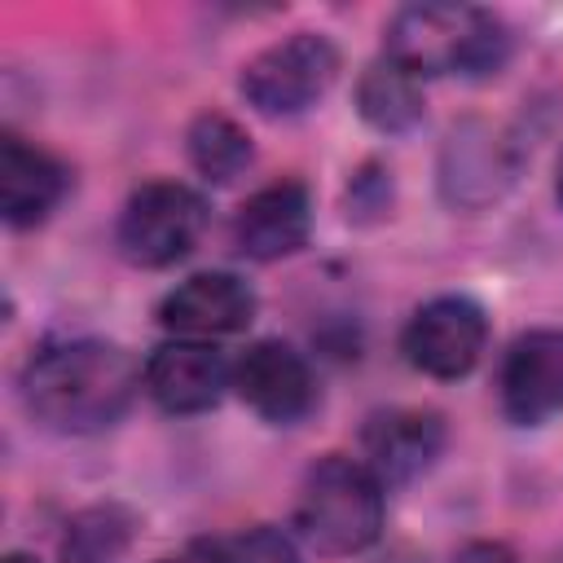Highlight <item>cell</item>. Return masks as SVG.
Here are the masks:
<instances>
[{
	"label": "cell",
	"mask_w": 563,
	"mask_h": 563,
	"mask_svg": "<svg viewBox=\"0 0 563 563\" xmlns=\"http://www.w3.org/2000/svg\"><path fill=\"white\" fill-rule=\"evenodd\" d=\"M145 383L128 347L106 339H66L35 352L22 369V400L35 422L62 435H88L119 422Z\"/></svg>",
	"instance_id": "1"
},
{
	"label": "cell",
	"mask_w": 563,
	"mask_h": 563,
	"mask_svg": "<svg viewBox=\"0 0 563 563\" xmlns=\"http://www.w3.org/2000/svg\"><path fill=\"white\" fill-rule=\"evenodd\" d=\"M510 53L501 18L475 4H409L387 26V57L427 75H493Z\"/></svg>",
	"instance_id": "2"
},
{
	"label": "cell",
	"mask_w": 563,
	"mask_h": 563,
	"mask_svg": "<svg viewBox=\"0 0 563 563\" xmlns=\"http://www.w3.org/2000/svg\"><path fill=\"white\" fill-rule=\"evenodd\" d=\"M295 528L321 554H361L383 532V479L343 453L312 462L295 501Z\"/></svg>",
	"instance_id": "3"
},
{
	"label": "cell",
	"mask_w": 563,
	"mask_h": 563,
	"mask_svg": "<svg viewBox=\"0 0 563 563\" xmlns=\"http://www.w3.org/2000/svg\"><path fill=\"white\" fill-rule=\"evenodd\" d=\"M523 150L493 119H462L440 145V198L453 211H484L519 180Z\"/></svg>",
	"instance_id": "4"
},
{
	"label": "cell",
	"mask_w": 563,
	"mask_h": 563,
	"mask_svg": "<svg viewBox=\"0 0 563 563\" xmlns=\"http://www.w3.org/2000/svg\"><path fill=\"white\" fill-rule=\"evenodd\" d=\"M339 75V53L325 35L299 31L290 40L268 44L264 53H255L242 66V97L268 114V119H286V114H303L317 97H325V88Z\"/></svg>",
	"instance_id": "5"
},
{
	"label": "cell",
	"mask_w": 563,
	"mask_h": 563,
	"mask_svg": "<svg viewBox=\"0 0 563 563\" xmlns=\"http://www.w3.org/2000/svg\"><path fill=\"white\" fill-rule=\"evenodd\" d=\"M207 224L202 198L180 180H150L132 189L119 216V251L136 268H167L185 260Z\"/></svg>",
	"instance_id": "6"
},
{
	"label": "cell",
	"mask_w": 563,
	"mask_h": 563,
	"mask_svg": "<svg viewBox=\"0 0 563 563\" xmlns=\"http://www.w3.org/2000/svg\"><path fill=\"white\" fill-rule=\"evenodd\" d=\"M488 343V317L475 299L466 295H440V299H427L405 334H400V347H405V361L431 378H462L475 369L479 352Z\"/></svg>",
	"instance_id": "7"
},
{
	"label": "cell",
	"mask_w": 563,
	"mask_h": 563,
	"mask_svg": "<svg viewBox=\"0 0 563 563\" xmlns=\"http://www.w3.org/2000/svg\"><path fill=\"white\" fill-rule=\"evenodd\" d=\"M233 391L268 422H299L312 400H317V383H312V369L308 361L282 343V339H264V343H251L238 365H233Z\"/></svg>",
	"instance_id": "8"
},
{
	"label": "cell",
	"mask_w": 563,
	"mask_h": 563,
	"mask_svg": "<svg viewBox=\"0 0 563 563\" xmlns=\"http://www.w3.org/2000/svg\"><path fill=\"white\" fill-rule=\"evenodd\" d=\"M501 409L519 427L563 413V330H528L501 361Z\"/></svg>",
	"instance_id": "9"
},
{
	"label": "cell",
	"mask_w": 563,
	"mask_h": 563,
	"mask_svg": "<svg viewBox=\"0 0 563 563\" xmlns=\"http://www.w3.org/2000/svg\"><path fill=\"white\" fill-rule=\"evenodd\" d=\"M229 383H233V369L224 365V356L198 339L163 343L145 361V391L167 413H202L220 405Z\"/></svg>",
	"instance_id": "10"
},
{
	"label": "cell",
	"mask_w": 563,
	"mask_h": 563,
	"mask_svg": "<svg viewBox=\"0 0 563 563\" xmlns=\"http://www.w3.org/2000/svg\"><path fill=\"white\" fill-rule=\"evenodd\" d=\"M255 317V290L233 273H194L163 303L158 321L185 339H220L246 330Z\"/></svg>",
	"instance_id": "11"
},
{
	"label": "cell",
	"mask_w": 563,
	"mask_h": 563,
	"mask_svg": "<svg viewBox=\"0 0 563 563\" xmlns=\"http://www.w3.org/2000/svg\"><path fill=\"white\" fill-rule=\"evenodd\" d=\"M308 229H312L308 189L299 180H277L242 202L233 220V246L246 260H282L308 242Z\"/></svg>",
	"instance_id": "12"
},
{
	"label": "cell",
	"mask_w": 563,
	"mask_h": 563,
	"mask_svg": "<svg viewBox=\"0 0 563 563\" xmlns=\"http://www.w3.org/2000/svg\"><path fill=\"white\" fill-rule=\"evenodd\" d=\"M365 466L383 484L418 479L444 449V422L431 409H387L365 422Z\"/></svg>",
	"instance_id": "13"
},
{
	"label": "cell",
	"mask_w": 563,
	"mask_h": 563,
	"mask_svg": "<svg viewBox=\"0 0 563 563\" xmlns=\"http://www.w3.org/2000/svg\"><path fill=\"white\" fill-rule=\"evenodd\" d=\"M66 185H70V176L48 150L4 132V141H0V216L13 229L44 224L53 216V207L66 198Z\"/></svg>",
	"instance_id": "14"
},
{
	"label": "cell",
	"mask_w": 563,
	"mask_h": 563,
	"mask_svg": "<svg viewBox=\"0 0 563 563\" xmlns=\"http://www.w3.org/2000/svg\"><path fill=\"white\" fill-rule=\"evenodd\" d=\"M356 110L378 132H409L422 119V79L405 62L383 53L378 62H369L361 70Z\"/></svg>",
	"instance_id": "15"
},
{
	"label": "cell",
	"mask_w": 563,
	"mask_h": 563,
	"mask_svg": "<svg viewBox=\"0 0 563 563\" xmlns=\"http://www.w3.org/2000/svg\"><path fill=\"white\" fill-rule=\"evenodd\" d=\"M189 158H194V167H198L207 180L229 185V180H238V176L251 167L255 150H251V136H246L229 114L207 110V114H198L194 128H189Z\"/></svg>",
	"instance_id": "16"
},
{
	"label": "cell",
	"mask_w": 563,
	"mask_h": 563,
	"mask_svg": "<svg viewBox=\"0 0 563 563\" xmlns=\"http://www.w3.org/2000/svg\"><path fill=\"white\" fill-rule=\"evenodd\" d=\"M136 519L123 506H92L79 510L66 523L62 537V563H119L123 550L132 545Z\"/></svg>",
	"instance_id": "17"
},
{
	"label": "cell",
	"mask_w": 563,
	"mask_h": 563,
	"mask_svg": "<svg viewBox=\"0 0 563 563\" xmlns=\"http://www.w3.org/2000/svg\"><path fill=\"white\" fill-rule=\"evenodd\" d=\"M202 563H303V559L286 532L260 523V528H242V532L207 541Z\"/></svg>",
	"instance_id": "18"
},
{
	"label": "cell",
	"mask_w": 563,
	"mask_h": 563,
	"mask_svg": "<svg viewBox=\"0 0 563 563\" xmlns=\"http://www.w3.org/2000/svg\"><path fill=\"white\" fill-rule=\"evenodd\" d=\"M453 563H515V554H510L506 545H497V541H475V545H466Z\"/></svg>",
	"instance_id": "19"
},
{
	"label": "cell",
	"mask_w": 563,
	"mask_h": 563,
	"mask_svg": "<svg viewBox=\"0 0 563 563\" xmlns=\"http://www.w3.org/2000/svg\"><path fill=\"white\" fill-rule=\"evenodd\" d=\"M554 194H559V202H563V154H559V172H554Z\"/></svg>",
	"instance_id": "20"
},
{
	"label": "cell",
	"mask_w": 563,
	"mask_h": 563,
	"mask_svg": "<svg viewBox=\"0 0 563 563\" xmlns=\"http://www.w3.org/2000/svg\"><path fill=\"white\" fill-rule=\"evenodd\" d=\"M4 563H35V559H31V554H9Z\"/></svg>",
	"instance_id": "21"
},
{
	"label": "cell",
	"mask_w": 563,
	"mask_h": 563,
	"mask_svg": "<svg viewBox=\"0 0 563 563\" xmlns=\"http://www.w3.org/2000/svg\"><path fill=\"white\" fill-rule=\"evenodd\" d=\"M391 563H409V559H391Z\"/></svg>",
	"instance_id": "22"
}]
</instances>
